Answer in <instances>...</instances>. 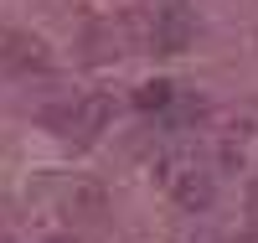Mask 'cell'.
<instances>
[{
	"instance_id": "cell-1",
	"label": "cell",
	"mask_w": 258,
	"mask_h": 243,
	"mask_svg": "<svg viewBox=\"0 0 258 243\" xmlns=\"http://www.w3.org/2000/svg\"><path fill=\"white\" fill-rule=\"evenodd\" d=\"M191 36H197V21H191L186 0H155V11L145 21V47L155 52H186Z\"/></svg>"
},
{
	"instance_id": "cell-5",
	"label": "cell",
	"mask_w": 258,
	"mask_h": 243,
	"mask_svg": "<svg viewBox=\"0 0 258 243\" xmlns=\"http://www.w3.org/2000/svg\"><path fill=\"white\" fill-rule=\"evenodd\" d=\"M248 140H253V124H238V135H227V140L217 145L222 171H243V166H248Z\"/></svg>"
},
{
	"instance_id": "cell-10",
	"label": "cell",
	"mask_w": 258,
	"mask_h": 243,
	"mask_svg": "<svg viewBox=\"0 0 258 243\" xmlns=\"http://www.w3.org/2000/svg\"><path fill=\"white\" fill-rule=\"evenodd\" d=\"M0 243H6V233H0Z\"/></svg>"
},
{
	"instance_id": "cell-8",
	"label": "cell",
	"mask_w": 258,
	"mask_h": 243,
	"mask_svg": "<svg viewBox=\"0 0 258 243\" xmlns=\"http://www.w3.org/2000/svg\"><path fill=\"white\" fill-rule=\"evenodd\" d=\"M88 62H109V57H119V31L114 26H93L88 31V52H83Z\"/></svg>"
},
{
	"instance_id": "cell-4",
	"label": "cell",
	"mask_w": 258,
	"mask_h": 243,
	"mask_svg": "<svg viewBox=\"0 0 258 243\" xmlns=\"http://www.w3.org/2000/svg\"><path fill=\"white\" fill-rule=\"evenodd\" d=\"M0 62H6L11 73H47V68H52V52L41 47L36 36H21V31H16V36L0 41Z\"/></svg>"
},
{
	"instance_id": "cell-6",
	"label": "cell",
	"mask_w": 258,
	"mask_h": 243,
	"mask_svg": "<svg viewBox=\"0 0 258 243\" xmlns=\"http://www.w3.org/2000/svg\"><path fill=\"white\" fill-rule=\"evenodd\" d=\"M62 207H68V217H88L93 223V217L103 212V191L98 186H73L68 197H62Z\"/></svg>"
},
{
	"instance_id": "cell-7",
	"label": "cell",
	"mask_w": 258,
	"mask_h": 243,
	"mask_svg": "<svg viewBox=\"0 0 258 243\" xmlns=\"http://www.w3.org/2000/svg\"><path fill=\"white\" fill-rule=\"evenodd\" d=\"M170 99H176V88H170L165 78H150V83L135 88V109H145V114H150V109H165Z\"/></svg>"
},
{
	"instance_id": "cell-2",
	"label": "cell",
	"mask_w": 258,
	"mask_h": 243,
	"mask_svg": "<svg viewBox=\"0 0 258 243\" xmlns=\"http://www.w3.org/2000/svg\"><path fill=\"white\" fill-rule=\"evenodd\" d=\"M155 176L170 186V197H176L186 212H207V207H212V176H207V171L186 166V161H176V156H165V161L155 166Z\"/></svg>"
},
{
	"instance_id": "cell-3",
	"label": "cell",
	"mask_w": 258,
	"mask_h": 243,
	"mask_svg": "<svg viewBox=\"0 0 258 243\" xmlns=\"http://www.w3.org/2000/svg\"><path fill=\"white\" fill-rule=\"evenodd\" d=\"M109 119H114V99H109V93H88V99H78V119H73V135H68V140L93 145L103 129H109Z\"/></svg>"
},
{
	"instance_id": "cell-9",
	"label": "cell",
	"mask_w": 258,
	"mask_h": 243,
	"mask_svg": "<svg viewBox=\"0 0 258 243\" xmlns=\"http://www.w3.org/2000/svg\"><path fill=\"white\" fill-rule=\"evenodd\" d=\"M73 119H78V104H52V109H41V124H47L52 135H73Z\"/></svg>"
}]
</instances>
